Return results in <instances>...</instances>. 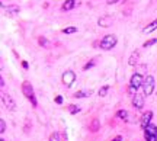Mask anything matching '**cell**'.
Instances as JSON below:
<instances>
[{
    "mask_svg": "<svg viewBox=\"0 0 157 141\" xmlns=\"http://www.w3.org/2000/svg\"><path fill=\"white\" fill-rule=\"evenodd\" d=\"M22 67H23V68H28L29 65H28V63H26V61H22Z\"/></svg>",
    "mask_w": 157,
    "mask_h": 141,
    "instance_id": "f1b7e54d",
    "label": "cell"
},
{
    "mask_svg": "<svg viewBox=\"0 0 157 141\" xmlns=\"http://www.w3.org/2000/svg\"><path fill=\"white\" fill-rule=\"evenodd\" d=\"M122 1H125V0H122Z\"/></svg>",
    "mask_w": 157,
    "mask_h": 141,
    "instance_id": "d6a6232c",
    "label": "cell"
},
{
    "mask_svg": "<svg viewBox=\"0 0 157 141\" xmlns=\"http://www.w3.org/2000/svg\"><path fill=\"white\" fill-rule=\"evenodd\" d=\"M56 103L61 105V103H63V96H57V98H56Z\"/></svg>",
    "mask_w": 157,
    "mask_h": 141,
    "instance_id": "4316f807",
    "label": "cell"
},
{
    "mask_svg": "<svg viewBox=\"0 0 157 141\" xmlns=\"http://www.w3.org/2000/svg\"><path fill=\"white\" fill-rule=\"evenodd\" d=\"M151 119H153V112H151V111H147V112L143 114L141 121H140V125L143 127V130H146L147 127L151 124Z\"/></svg>",
    "mask_w": 157,
    "mask_h": 141,
    "instance_id": "8992f818",
    "label": "cell"
},
{
    "mask_svg": "<svg viewBox=\"0 0 157 141\" xmlns=\"http://www.w3.org/2000/svg\"><path fill=\"white\" fill-rule=\"evenodd\" d=\"M118 42V38H116V35H112V33H109V35H105L103 38L101 39V42H99V47H101L102 50H105V51H109V50H112L113 47L116 45Z\"/></svg>",
    "mask_w": 157,
    "mask_h": 141,
    "instance_id": "7a4b0ae2",
    "label": "cell"
},
{
    "mask_svg": "<svg viewBox=\"0 0 157 141\" xmlns=\"http://www.w3.org/2000/svg\"><path fill=\"white\" fill-rule=\"evenodd\" d=\"M144 131L148 132V134H151V135H156V137H157V127H156V125H153V124H150V125H148Z\"/></svg>",
    "mask_w": 157,
    "mask_h": 141,
    "instance_id": "9a60e30c",
    "label": "cell"
},
{
    "mask_svg": "<svg viewBox=\"0 0 157 141\" xmlns=\"http://www.w3.org/2000/svg\"><path fill=\"white\" fill-rule=\"evenodd\" d=\"M92 65H95V61H93V60H90L89 63H87V64L84 65L83 68H84V70H89V68H90V67H92Z\"/></svg>",
    "mask_w": 157,
    "mask_h": 141,
    "instance_id": "484cf974",
    "label": "cell"
},
{
    "mask_svg": "<svg viewBox=\"0 0 157 141\" xmlns=\"http://www.w3.org/2000/svg\"><path fill=\"white\" fill-rule=\"evenodd\" d=\"M77 4H78V3L76 1V0H66V1L63 3L61 9H63L64 12H68V10H71V9H74Z\"/></svg>",
    "mask_w": 157,
    "mask_h": 141,
    "instance_id": "8fae6325",
    "label": "cell"
},
{
    "mask_svg": "<svg viewBox=\"0 0 157 141\" xmlns=\"http://www.w3.org/2000/svg\"><path fill=\"white\" fill-rule=\"evenodd\" d=\"M112 141H122V137H121V135H116V137H115Z\"/></svg>",
    "mask_w": 157,
    "mask_h": 141,
    "instance_id": "83f0119b",
    "label": "cell"
},
{
    "mask_svg": "<svg viewBox=\"0 0 157 141\" xmlns=\"http://www.w3.org/2000/svg\"><path fill=\"white\" fill-rule=\"evenodd\" d=\"M22 92L23 95L26 96V99H29V102L34 106H36V98H35V93H34V87H32V85L29 82H23L22 83Z\"/></svg>",
    "mask_w": 157,
    "mask_h": 141,
    "instance_id": "3957f363",
    "label": "cell"
},
{
    "mask_svg": "<svg viewBox=\"0 0 157 141\" xmlns=\"http://www.w3.org/2000/svg\"><path fill=\"white\" fill-rule=\"evenodd\" d=\"M140 57H141V53H140V50H134L131 55H130V58H128V64L131 65V67H134V65L138 64V61H140Z\"/></svg>",
    "mask_w": 157,
    "mask_h": 141,
    "instance_id": "ba28073f",
    "label": "cell"
},
{
    "mask_svg": "<svg viewBox=\"0 0 157 141\" xmlns=\"http://www.w3.org/2000/svg\"><path fill=\"white\" fill-rule=\"evenodd\" d=\"M0 141H4V140H3V138H0Z\"/></svg>",
    "mask_w": 157,
    "mask_h": 141,
    "instance_id": "1f68e13d",
    "label": "cell"
},
{
    "mask_svg": "<svg viewBox=\"0 0 157 141\" xmlns=\"http://www.w3.org/2000/svg\"><path fill=\"white\" fill-rule=\"evenodd\" d=\"M144 79L146 77H143L141 73H134L131 76V80H130V93L131 95H137L135 92H137V89H140V86L144 85Z\"/></svg>",
    "mask_w": 157,
    "mask_h": 141,
    "instance_id": "6da1fadb",
    "label": "cell"
},
{
    "mask_svg": "<svg viewBox=\"0 0 157 141\" xmlns=\"http://www.w3.org/2000/svg\"><path fill=\"white\" fill-rule=\"evenodd\" d=\"M116 1H119V0H108V4H113V3H116Z\"/></svg>",
    "mask_w": 157,
    "mask_h": 141,
    "instance_id": "f546056e",
    "label": "cell"
},
{
    "mask_svg": "<svg viewBox=\"0 0 157 141\" xmlns=\"http://www.w3.org/2000/svg\"><path fill=\"white\" fill-rule=\"evenodd\" d=\"M38 42H39V45H41V47H48V39H47V38H44V36H39V38H38Z\"/></svg>",
    "mask_w": 157,
    "mask_h": 141,
    "instance_id": "ffe728a7",
    "label": "cell"
},
{
    "mask_svg": "<svg viewBox=\"0 0 157 141\" xmlns=\"http://www.w3.org/2000/svg\"><path fill=\"white\" fill-rule=\"evenodd\" d=\"M113 23V19L111 16H105V18H99V21H98V25L102 26V28H109V26H112Z\"/></svg>",
    "mask_w": 157,
    "mask_h": 141,
    "instance_id": "30bf717a",
    "label": "cell"
},
{
    "mask_svg": "<svg viewBox=\"0 0 157 141\" xmlns=\"http://www.w3.org/2000/svg\"><path fill=\"white\" fill-rule=\"evenodd\" d=\"M48 141H60V134H58V132H53V134L50 135V140Z\"/></svg>",
    "mask_w": 157,
    "mask_h": 141,
    "instance_id": "603a6c76",
    "label": "cell"
},
{
    "mask_svg": "<svg viewBox=\"0 0 157 141\" xmlns=\"http://www.w3.org/2000/svg\"><path fill=\"white\" fill-rule=\"evenodd\" d=\"M144 138H146V141H157L156 135H151V134H148L146 131H144Z\"/></svg>",
    "mask_w": 157,
    "mask_h": 141,
    "instance_id": "d6986e66",
    "label": "cell"
},
{
    "mask_svg": "<svg viewBox=\"0 0 157 141\" xmlns=\"http://www.w3.org/2000/svg\"><path fill=\"white\" fill-rule=\"evenodd\" d=\"M108 90H109V86H103L101 87V90H99V96H106V93H108Z\"/></svg>",
    "mask_w": 157,
    "mask_h": 141,
    "instance_id": "7402d4cb",
    "label": "cell"
},
{
    "mask_svg": "<svg viewBox=\"0 0 157 141\" xmlns=\"http://www.w3.org/2000/svg\"><path fill=\"white\" fill-rule=\"evenodd\" d=\"M90 130L93 131V132L99 130V121H98V119H93V122L90 124Z\"/></svg>",
    "mask_w": 157,
    "mask_h": 141,
    "instance_id": "ac0fdd59",
    "label": "cell"
},
{
    "mask_svg": "<svg viewBox=\"0 0 157 141\" xmlns=\"http://www.w3.org/2000/svg\"><path fill=\"white\" fill-rule=\"evenodd\" d=\"M80 111H81V108L77 106V105H70V106H68V112H70L71 115H76V114H78Z\"/></svg>",
    "mask_w": 157,
    "mask_h": 141,
    "instance_id": "2e32d148",
    "label": "cell"
},
{
    "mask_svg": "<svg viewBox=\"0 0 157 141\" xmlns=\"http://www.w3.org/2000/svg\"><path fill=\"white\" fill-rule=\"evenodd\" d=\"M156 29H157V19H156V21H153L151 23H148L146 28L143 29V32H144V33H151L153 31H156Z\"/></svg>",
    "mask_w": 157,
    "mask_h": 141,
    "instance_id": "4fadbf2b",
    "label": "cell"
},
{
    "mask_svg": "<svg viewBox=\"0 0 157 141\" xmlns=\"http://www.w3.org/2000/svg\"><path fill=\"white\" fill-rule=\"evenodd\" d=\"M154 86H156V80L153 76H146L144 79V85H143V90H144V96H151V93L154 92Z\"/></svg>",
    "mask_w": 157,
    "mask_h": 141,
    "instance_id": "277c9868",
    "label": "cell"
},
{
    "mask_svg": "<svg viewBox=\"0 0 157 141\" xmlns=\"http://www.w3.org/2000/svg\"><path fill=\"white\" fill-rule=\"evenodd\" d=\"M156 42H157V38H153V39H150V41H147V42L144 44V47H146V48H147V47H150V45H154V44H156Z\"/></svg>",
    "mask_w": 157,
    "mask_h": 141,
    "instance_id": "d4e9b609",
    "label": "cell"
},
{
    "mask_svg": "<svg viewBox=\"0 0 157 141\" xmlns=\"http://www.w3.org/2000/svg\"><path fill=\"white\" fill-rule=\"evenodd\" d=\"M116 117H118V118H121V119H124V121H128V112H127V111H124V109H121V111H118V112H116Z\"/></svg>",
    "mask_w": 157,
    "mask_h": 141,
    "instance_id": "e0dca14e",
    "label": "cell"
},
{
    "mask_svg": "<svg viewBox=\"0 0 157 141\" xmlns=\"http://www.w3.org/2000/svg\"><path fill=\"white\" fill-rule=\"evenodd\" d=\"M6 131V122L4 119H0V132H4Z\"/></svg>",
    "mask_w": 157,
    "mask_h": 141,
    "instance_id": "cb8c5ba5",
    "label": "cell"
},
{
    "mask_svg": "<svg viewBox=\"0 0 157 141\" xmlns=\"http://www.w3.org/2000/svg\"><path fill=\"white\" fill-rule=\"evenodd\" d=\"M92 95V90H78L74 93V98H87Z\"/></svg>",
    "mask_w": 157,
    "mask_h": 141,
    "instance_id": "5bb4252c",
    "label": "cell"
},
{
    "mask_svg": "<svg viewBox=\"0 0 157 141\" xmlns=\"http://www.w3.org/2000/svg\"><path fill=\"white\" fill-rule=\"evenodd\" d=\"M63 32H64V33H74V32H77V28H76V26L64 28V29H63Z\"/></svg>",
    "mask_w": 157,
    "mask_h": 141,
    "instance_id": "44dd1931",
    "label": "cell"
},
{
    "mask_svg": "<svg viewBox=\"0 0 157 141\" xmlns=\"http://www.w3.org/2000/svg\"><path fill=\"white\" fill-rule=\"evenodd\" d=\"M21 10V7L19 6H9V7H4V13L7 15V16H15V15H18Z\"/></svg>",
    "mask_w": 157,
    "mask_h": 141,
    "instance_id": "7c38bea8",
    "label": "cell"
},
{
    "mask_svg": "<svg viewBox=\"0 0 157 141\" xmlns=\"http://www.w3.org/2000/svg\"><path fill=\"white\" fill-rule=\"evenodd\" d=\"M1 102H3V105L9 109V111H15V109H16V103H15V100L12 99L10 95H7V93H4V92L1 93Z\"/></svg>",
    "mask_w": 157,
    "mask_h": 141,
    "instance_id": "5b68a950",
    "label": "cell"
},
{
    "mask_svg": "<svg viewBox=\"0 0 157 141\" xmlns=\"http://www.w3.org/2000/svg\"><path fill=\"white\" fill-rule=\"evenodd\" d=\"M133 105H134V108L137 109H141L144 106V95H141V93H137L133 96Z\"/></svg>",
    "mask_w": 157,
    "mask_h": 141,
    "instance_id": "9c48e42d",
    "label": "cell"
},
{
    "mask_svg": "<svg viewBox=\"0 0 157 141\" xmlns=\"http://www.w3.org/2000/svg\"><path fill=\"white\" fill-rule=\"evenodd\" d=\"M0 86H4V80H3V77H0Z\"/></svg>",
    "mask_w": 157,
    "mask_h": 141,
    "instance_id": "4dcf8cb0",
    "label": "cell"
},
{
    "mask_svg": "<svg viewBox=\"0 0 157 141\" xmlns=\"http://www.w3.org/2000/svg\"><path fill=\"white\" fill-rule=\"evenodd\" d=\"M74 80H76V74H74V71L67 70L66 73H63V83H64L66 86H71V85L74 83Z\"/></svg>",
    "mask_w": 157,
    "mask_h": 141,
    "instance_id": "52a82bcc",
    "label": "cell"
}]
</instances>
